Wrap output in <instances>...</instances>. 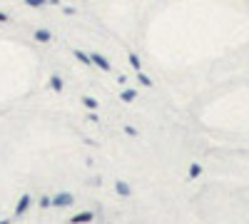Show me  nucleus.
Segmentation results:
<instances>
[{
  "label": "nucleus",
  "instance_id": "f257e3e1",
  "mask_svg": "<svg viewBox=\"0 0 249 224\" xmlns=\"http://www.w3.org/2000/svg\"><path fill=\"white\" fill-rule=\"evenodd\" d=\"M55 205H57V207H68V205H72V197H70V194H60V197L55 199Z\"/></svg>",
  "mask_w": 249,
  "mask_h": 224
},
{
  "label": "nucleus",
  "instance_id": "0eeeda50",
  "mask_svg": "<svg viewBox=\"0 0 249 224\" xmlns=\"http://www.w3.org/2000/svg\"><path fill=\"white\" fill-rule=\"evenodd\" d=\"M130 63H132V68L140 70V60H137V55H130Z\"/></svg>",
  "mask_w": 249,
  "mask_h": 224
},
{
  "label": "nucleus",
  "instance_id": "f03ea898",
  "mask_svg": "<svg viewBox=\"0 0 249 224\" xmlns=\"http://www.w3.org/2000/svg\"><path fill=\"white\" fill-rule=\"evenodd\" d=\"M95 65H100L102 70H110V65H107V60H105V57H100V55H95Z\"/></svg>",
  "mask_w": 249,
  "mask_h": 224
},
{
  "label": "nucleus",
  "instance_id": "9d476101",
  "mask_svg": "<svg viewBox=\"0 0 249 224\" xmlns=\"http://www.w3.org/2000/svg\"><path fill=\"white\" fill-rule=\"evenodd\" d=\"M0 20H3V23H5V20H8V17H5V13H0Z\"/></svg>",
  "mask_w": 249,
  "mask_h": 224
},
{
  "label": "nucleus",
  "instance_id": "7ed1b4c3",
  "mask_svg": "<svg viewBox=\"0 0 249 224\" xmlns=\"http://www.w3.org/2000/svg\"><path fill=\"white\" fill-rule=\"evenodd\" d=\"M28 202H30L28 197H23V199H20V205H18V214H20V212H25V209H28Z\"/></svg>",
  "mask_w": 249,
  "mask_h": 224
},
{
  "label": "nucleus",
  "instance_id": "39448f33",
  "mask_svg": "<svg viewBox=\"0 0 249 224\" xmlns=\"http://www.w3.org/2000/svg\"><path fill=\"white\" fill-rule=\"evenodd\" d=\"M25 3H28V5H33V8H37V5H43L45 0H25Z\"/></svg>",
  "mask_w": 249,
  "mask_h": 224
},
{
  "label": "nucleus",
  "instance_id": "20e7f679",
  "mask_svg": "<svg viewBox=\"0 0 249 224\" xmlns=\"http://www.w3.org/2000/svg\"><path fill=\"white\" fill-rule=\"evenodd\" d=\"M88 219H92V214H90V212H88V214H77L72 222H88Z\"/></svg>",
  "mask_w": 249,
  "mask_h": 224
},
{
  "label": "nucleus",
  "instance_id": "1a4fd4ad",
  "mask_svg": "<svg viewBox=\"0 0 249 224\" xmlns=\"http://www.w3.org/2000/svg\"><path fill=\"white\" fill-rule=\"evenodd\" d=\"M140 83H142V85H152V83H150V77H144L142 72H140Z\"/></svg>",
  "mask_w": 249,
  "mask_h": 224
},
{
  "label": "nucleus",
  "instance_id": "6e6552de",
  "mask_svg": "<svg viewBox=\"0 0 249 224\" xmlns=\"http://www.w3.org/2000/svg\"><path fill=\"white\" fill-rule=\"evenodd\" d=\"M82 103H85L88 107H95V105H97V103H95V100H92V97H85V100H82Z\"/></svg>",
  "mask_w": 249,
  "mask_h": 224
},
{
  "label": "nucleus",
  "instance_id": "423d86ee",
  "mask_svg": "<svg viewBox=\"0 0 249 224\" xmlns=\"http://www.w3.org/2000/svg\"><path fill=\"white\" fill-rule=\"evenodd\" d=\"M35 37H37V40H50V35H48V33H43V30L35 33Z\"/></svg>",
  "mask_w": 249,
  "mask_h": 224
}]
</instances>
